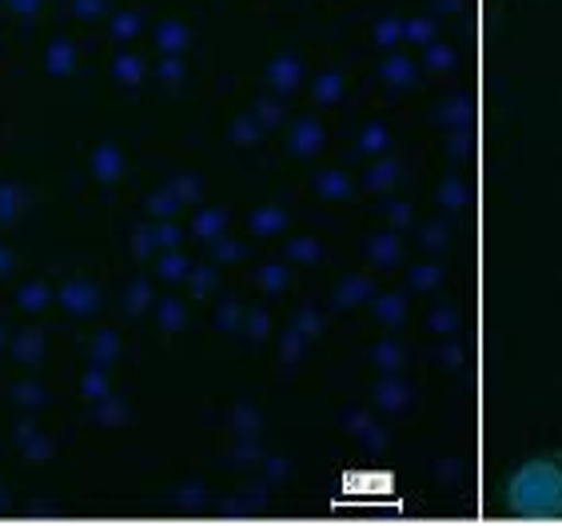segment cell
Segmentation results:
<instances>
[{"mask_svg":"<svg viewBox=\"0 0 562 526\" xmlns=\"http://www.w3.org/2000/svg\"><path fill=\"white\" fill-rule=\"evenodd\" d=\"M495 503L503 515L530 523H559L562 518V443L542 447L527 459L510 462L495 486Z\"/></svg>","mask_w":562,"mask_h":526,"instance_id":"obj_1","label":"cell"},{"mask_svg":"<svg viewBox=\"0 0 562 526\" xmlns=\"http://www.w3.org/2000/svg\"><path fill=\"white\" fill-rule=\"evenodd\" d=\"M24 208H29V192H24L16 180L0 176V227L16 224V220L24 215Z\"/></svg>","mask_w":562,"mask_h":526,"instance_id":"obj_2","label":"cell"},{"mask_svg":"<svg viewBox=\"0 0 562 526\" xmlns=\"http://www.w3.org/2000/svg\"><path fill=\"white\" fill-rule=\"evenodd\" d=\"M9 351H12V359H16V363L36 367V363L44 359V332L29 327V332L12 335V339H9Z\"/></svg>","mask_w":562,"mask_h":526,"instance_id":"obj_3","label":"cell"},{"mask_svg":"<svg viewBox=\"0 0 562 526\" xmlns=\"http://www.w3.org/2000/svg\"><path fill=\"white\" fill-rule=\"evenodd\" d=\"M16 303H21V312H44L48 303H53V291H48V283L33 280V283H24L21 291H16Z\"/></svg>","mask_w":562,"mask_h":526,"instance_id":"obj_4","label":"cell"},{"mask_svg":"<svg viewBox=\"0 0 562 526\" xmlns=\"http://www.w3.org/2000/svg\"><path fill=\"white\" fill-rule=\"evenodd\" d=\"M60 303L76 315H88L97 307V303H92V291H88L85 283H65V288H60Z\"/></svg>","mask_w":562,"mask_h":526,"instance_id":"obj_5","label":"cell"},{"mask_svg":"<svg viewBox=\"0 0 562 526\" xmlns=\"http://www.w3.org/2000/svg\"><path fill=\"white\" fill-rule=\"evenodd\" d=\"M9 395H12V403H16L21 411H41L44 399H48V395H44L41 383H12Z\"/></svg>","mask_w":562,"mask_h":526,"instance_id":"obj_6","label":"cell"},{"mask_svg":"<svg viewBox=\"0 0 562 526\" xmlns=\"http://www.w3.org/2000/svg\"><path fill=\"white\" fill-rule=\"evenodd\" d=\"M44 68L53 76H68V68H72V44L68 41H56L48 53H44Z\"/></svg>","mask_w":562,"mask_h":526,"instance_id":"obj_7","label":"cell"},{"mask_svg":"<svg viewBox=\"0 0 562 526\" xmlns=\"http://www.w3.org/2000/svg\"><path fill=\"white\" fill-rule=\"evenodd\" d=\"M4 4H9L16 16H24V21H33L36 12H41V0H4Z\"/></svg>","mask_w":562,"mask_h":526,"instance_id":"obj_8","label":"cell"},{"mask_svg":"<svg viewBox=\"0 0 562 526\" xmlns=\"http://www.w3.org/2000/svg\"><path fill=\"white\" fill-rule=\"evenodd\" d=\"M12 268H16V256H12L9 244H0V280H4V276H9Z\"/></svg>","mask_w":562,"mask_h":526,"instance_id":"obj_9","label":"cell"},{"mask_svg":"<svg viewBox=\"0 0 562 526\" xmlns=\"http://www.w3.org/2000/svg\"><path fill=\"white\" fill-rule=\"evenodd\" d=\"M97 9H100V0H76V12H80V16H92Z\"/></svg>","mask_w":562,"mask_h":526,"instance_id":"obj_10","label":"cell"},{"mask_svg":"<svg viewBox=\"0 0 562 526\" xmlns=\"http://www.w3.org/2000/svg\"><path fill=\"white\" fill-rule=\"evenodd\" d=\"M9 506H12L9 491H4V486H0V515H4V511H9Z\"/></svg>","mask_w":562,"mask_h":526,"instance_id":"obj_11","label":"cell"},{"mask_svg":"<svg viewBox=\"0 0 562 526\" xmlns=\"http://www.w3.org/2000/svg\"><path fill=\"white\" fill-rule=\"evenodd\" d=\"M9 339H12V335L4 332V323H0V351H4V347H9Z\"/></svg>","mask_w":562,"mask_h":526,"instance_id":"obj_12","label":"cell"}]
</instances>
